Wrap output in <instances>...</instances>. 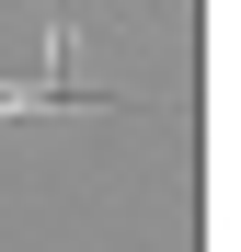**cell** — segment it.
I'll return each instance as SVG.
<instances>
[{
    "label": "cell",
    "instance_id": "obj_1",
    "mask_svg": "<svg viewBox=\"0 0 241 252\" xmlns=\"http://www.w3.org/2000/svg\"><path fill=\"white\" fill-rule=\"evenodd\" d=\"M0 115H138V103L92 80H0Z\"/></svg>",
    "mask_w": 241,
    "mask_h": 252
}]
</instances>
